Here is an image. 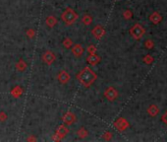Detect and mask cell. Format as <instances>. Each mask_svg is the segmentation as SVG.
I'll list each match as a JSON object with an SVG mask.
<instances>
[{"mask_svg":"<svg viewBox=\"0 0 167 142\" xmlns=\"http://www.w3.org/2000/svg\"><path fill=\"white\" fill-rule=\"evenodd\" d=\"M79 81L83 83L85 86H89L90 84H92L95 80L96 79V75L93 73V72L90 70L89 68L86 67L84 70L78 75Z\"/></svg>","mask_w":167,"mask_h":142,"instance_id":"1","label":"cell"},{"mask_svg":"<svg viewBox=\"0 0 167 142\" xmlns=\"http://www.w3.org/2000/svg\"><path fill=\"white\" fill-rule=\"evenodd\" d=\"M145 30L144 29V27L142 25H140V24H135V25L130 29V35L136 41L141 40L142 36L145 35Z\"/></svg>","mask_w":167,"mask_h":142,"instance_id":"2","label":"cell"},{"mask_svg":"<svg viewBox=\"0 0 167 142\" xmlns=\"http://www.w3.org/2000/svg\"><path fill=\"white\" fill-rule=\"evenodd\" d=\"M76 19H77V15H76V13L73 11L72 9H67L63 14H62V20H63L67 25L72 24Z\"/></svg>","mask_w":167,"mask_h":142,"instance_id":"3","label":"cell"},{"mask_svg":"<svg viewBox=\"0 0 167 142\" xmlns=\"http://www.w3.org/2000/svg\"><path fill=\"white\" fill-rule=\"evenodd\" d=\"M114 126H115L119 131H124L129 127V122L124 119V117H120V119H118L116 122H114Z\"/></svg>","mask_w":167,"mask_h":142,"instance_id":"4","label":"cell"},{"mask_svg":"<svg viewBox=\"0 0 167 142\" xmlns=\"http://www.w3.org/2000/svg\"><path fill=\"white\" fill-rule=\"evenodd\" d=\"M104 96L106 97V99L108 100V101H114V100L117 99L118 92L116 91L115 88L108 87V88L105 90V92H104Z\"/></svg>","mask_w":167,"mask_h":142,"instance_id":"5","label":"cell"},{"mask_svg":"<svg viewBox=\"0 0 167 142\" xmlns=\"http://www.w3.org/2000/svg\"><path fill=\"white\" fill-rule=\"evenodd\" d=\"M159 112H160V110H159V108L157 107V105H155V104H151V105L148 108V113L151 117L157 116Z\"/></svg>","mask_w":167,"mask_h":142,"instance_id":"6","label":"cell"},{"mask_svg":"<svg viewBox=\"0 0 167 142\" xmlns=\"http://www.w3.org/2000/svg\"><path fill=\"white\" fill-rule=\"evenodd\" d=\"M149 21H151L152 24H154V25H158L162 21V16L158 12H154L149 16Z\"/></svg>","mask_w":167,"mask_h":142,"instance_id":"7","label":"cell"},{"mask_svg":"<svg viewBox=\"0 0 167 142\" xmlns=\"http://www.w3.org/2000/svg\"><path fill=\"white\" fill-rule=\"evenodd\" d=\"M42 58L45 63L47 64H51L52 62L55 60V55L51 53V51H46L43 55H42Z\"/></svg>","mask_w":167,"mask_h":142,"instance_id":"8","label":"cell"},{"mask_svg":"<svg viewBox=\"0 0 167 142\" xmlns=\"http://www.w3.org/2000/svg\"><path fill=\"white\" fill-rule=\"evenodd\" d=\"M69 79H70V76H69V74L66 71H61L58 75V80L61 84H66V83H68Z\"/></svg>","mask_w":167,"mask_h":142,"instance_id":"9","label":"cell"},{"mask_svg":"<svg viewBox=\"0 0 167 142\" xmlns=\"http://www.w3.org/2000/svg\"><path fill=\"white\" fill-rule=\"evenodd\" d=\"M92 33H93V36H95V38L100 39V38L103 37V35H104V29L101 26H97L93 29Z\"/></svg>","mask_w":167,"mask_h":142,"instance_id":"10","label":"cell"},{"mask_svg":"<svg viewBox=\"0 0 167 142\" xmlns=\"http://www.w3.org/2000/svg\"><path fill=\"white\" fill-rule=\"evenodd\" d=\"M72 51L76 56H80V55H82V53H84V48L82 46H80V44H75L74 47L72 48Z\"/></svg>","mask_w":167,"mask_h":142,"instance_id":"11","label":"cell"},{"mask_svg":"<svg viewBox=\"0 0 167 142\" xmlns=\"http://www.w3.org/2000/svg\"><path fill=\"white\" fill-rule=\"evenodd\" d=\"M75 117H74V115H73V113H66V115L64 116V117H63V120L65 122H67V123H72L73 122H74V119Z\"/></svg>","mask_w":167,"mask_h":142,"instance_id":"12","label":"cell"},{"mask_svg":"<svg viewBox=\"0 0 167 142\" xmlns=\"http://www.w3.org/2000/svg\"><path fill=\"white\" fill-rule=\"evenodd\" d=\"M56 23H57V20L55 19L53 16L47 17V19H46V25H47V26L53 27L54 25H56Z\"/></svg>","mask_w":167,"mask_h":142,"instance_id":"13","label":"cell"},{"mask_svg":"<svg viewBox=\"0 0 167 142\" xmlns=\"http://www.w3.org/2000/svg\"><path fill=\"white\" fill-rule=\"evenodd\" d=\"M99 60H100L99 57L97 56V55H95V54H92V56H89V57L88 58V61L89 62L90 64H92V65H95Z\"/></svg>","mask_w":167,"mask_h":142,"instance_id":"14","label":"cell"},{"mask_svg":"<svg viewBox=\"0 0 167 142\" xmlns=\"http://www.w3.org/2000/svg\"><path fill=\"white\" fill-rule=\"evenodd\" d=\"M67 132H68V129L66 128L65 126H63V125L59 126V128H58V130H57V134H58V135H60L61 137L65 136L66 134H67Z\"/></svg>","mask_w":167,"mask_h":142,"instance_id":"15","label":"cell"},{"mask_svg":"<svg viewBox=\"0 0 167 142\" xmlns=\"http://www.w3.org/2000/svg\"><path fill=\"white\" fill-rule=\"evenodd\" d=\"M142 62L145 63V64H151L152 62H154V57H152L151 54L145 55L144 58H142Z\"/></svg>","mask_w":167,"mask_h":142,"instance_id":"16","label":"cell"},{"mask_svg":"<svg viewBox=\"0 0 167 142\" xmlns=\"http://www.w3.org/2000/svg\"><path fill=\"white\" fill-rule=\"evenodd\" d=\"M145 47L148 48V50H151L154 47V43L151 40H147L145 41Z\"/></svg>","mask_w":167,"mask_h":142,"instance_id":"17","label":"cell"},{"mask_svg":"<svg viewBox=\"0 0 167 142\" xmlns=\"http://www.w3.org/2000/svg\"><path fill=\"white\" fill-rule=\"evenodd\" d=\"M132 16H133V13L131 12V10H129V9H127V10H125L124 11V13H123V17L126 20H129V19H131L132 18Z\"/></svg>","mask_w":167,"mask_h":142,"instance_id":"18","label":"cell"},{"mask_svg":"<svg viewBox=\"0 0 167 142\" xmlns=\"http://www.w3.org/2000/svg\"><path fill=\"white\" fill-rule=\"evenodd\" d=\"M26 67H27L26 62H24V61H22V60H21V61L19 62V63L16 65V68L19 69L20 71H23L24 69H26Z\"/></svg>","mask_w":167,"mask_h":142,"instance_id":"19","label":"cell"},{"mask_svg":"<svg viewBox=\"0 0 167 142\" xmlns=\"http://www.w3.org/2000/svg\"><path fill=\"white\" fill-rule=\"evenodd\" d=\"M63 44H64V47H67V48H70L71 47V46H72V41L70 40V39H65L64 41H63Z\"/></svg>","mask_w":167,"mask_h":142,"instance_id":"20","label":"cell"},{"mask_svg":"<svg viewBox=\"0 0 167 142\" xmlns=\"http://www.w3.org/2000/svg\"><path fill=\"white\" fill-rule=\"evenodd\" d=\"M78 134H79V136H81V137H85L88 135V132L85 130V128H82L81 130H79L78 131Z\"/></svg>","mask_w":167,"mask_h":142,"instance_id":"21","label":"cell"},{"mask_svg":"<svg viewBox=\"0 0 167 142\" xmlns=\"http://www.w3.org/2000/svg\"><path fill=\"white\" fill-rule=\"evenodd\" d=\"M5 119H6V115L3 112H1L0 113V122H1V120L2 122H4Z\"/></svg>","mask_w":167,"mask_h":142,"instance_id":"22","label":"cell"},{"mask_svg":"<svg viewBox=\"0 0 167 142\" xmlns=\"http://www.w3.org/2000/svg\"><path fill=\"white\" fill-rule=\"evenodd\" d=\"M162 119V122H164V123L166 124V125H167V112L164 113V115L162 116V119Z\"/></svg>","mask_w":167,"mask_h":142,"instance_id":"23","label":"cell"},{"mask_svg":"<svg viewBox=\"0 0 167 142\" xmlns=\"http://www.w3.org/2000/svg\"><path fill=\"white\" fill-rule=\"evenodd\" d=\"M111 137H112V134H111L110 132H106L105 135H104V138H105V139H107V140H109Z\"/></svg>","mask_w":167,"mask_h":142,"instance_id":"24","label":"cell"},{"mask_svg":"<svg viewBox=\"0 0 167 142\" xmlns=\"http://www.w3.org/2000/svg\"><path fill=\"white\" fill-rule=\"evenodd\" d=\"M88 21V24H89L90 22H92V19H90V17L89 16H85V18H84V22H86Z\"/></svg>","mask_w":167,"mask_h":142,"instance_id":"25","label":"cell"},{"mask_svg":"<svg viewBox=\"0 0 167 142\" xmlns=\"http://www.w3.org/2000/svg\"><path fill=\"white\" fill-rule=\"evenodd\" d=\"M28 35L30 36V38H33L34 36V30H29L28 31Z\"/></svg>","mask_w":167,"mask_h":142,"instance_id":"26","label":"cell"}]
</instances>
